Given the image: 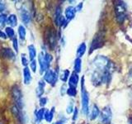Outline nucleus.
Listing matches in <instances>:
<instances>
[{
    "label": "nucleus",
    "instance_id": "25",
    "mask_svg": "<svg viewBox=\"0 0 132 124\" xmlns=\"http://www.w3.org/2000/svg\"><path fill=\"white\" fill-rule=\"evenodd\" d=\"M5 34H6L7 38H9V39H13L16 36L14 29L11 27H7L5 28Z\"/></svg>",
    "mask_w": 132,
    "mask_h": 124
},
{
    "label": "nucleus",
    "instance_id": "10",
    "mask_svg": "<svg viewBox=\"0 0 132 124\" xmlns=\"http://www.w3.org/2000/svg\"><path fill=\"white\" fill-rule=\"evenodd\" d=\"M20 16H21V20L22 22L28 26L29 24L31 23V16L30 14V12L27 9V8L23 6L20 10Z\"/></svg>",
    "mask_w": 132,
    "mask_h": 124
},
{
    "label": "nucleus",
    "instance_id": "9",
    "mask_svg": "<svg viewBox=\"0 0 132 124\" xmlns=\"http://www.w3.org/2000/svg\"><path fill=\"white\" fill-rule=\"evenodd\" d=\"M112 118V112L109 106L103 107L101 112V122L103 124H110Z\"/></svg>",
    "mask_w": 132,
    "mask_h": 124
},
{
    "label": "nucleus",
    "instance_id": "42",
    "mask_svg": "<svg viewBox=\"0 0 132 124\" xmlns=\"http://www.w3.org/2000/svg\"><path fill=\"white\" fill-rule=\"evenodd\" d=\"M87 124H89V123H87Z\"/></svg>",
    "mask_w": 132,
    "mask_h": 124
},
{
    "label": "nucleus",
    "instance_id": "16",
    "mask_svg": "<svg viewBox=\"0 0 132 124\" xmlns=\"http://www.w3.org/2000/svg\"><path fill=\"white\" fill-rule=\"evenodd\" d=\"M18 17H16V15H15L13 13H11L7 16V24L8 25V27H11L13 28L14 27L18 26Z\"/></svg>",
    "mask_w": 132,
    "mask_h": 124
},
{
    "label": "nucleus",
    "instance_id": "29",
    "mask_svg": "<svg viewBox=\"0 0 132 124\" xmlns=\"http://www.w3.org/2000/svg\"><path fill=\"white\" fill-rule=\"evenodd\" d=\"M21 63H22V65L24 66V67H27L28 64H30L29 63L27 57L26 56L25 54H22V56H21Z\"/></svg>",
    "mask_w": 132,
    "mask_h": 124
},
{
    "label": "nucleus",
    "instance_id": "23",
    "mask_svg": "<svg viewBox=\"0 0 132 124\" xmlns=\"http://www.w3.org/2000/svg\"><path fill=\"white\" fill-rule=\"evenodd\" d=\"M45 111H46V109H45V107H40V109L36 112V118L37 122H40L44 119Z\"/></svg>",
    "mask_w": 132,
    "mask_h": 124
},
{
    "label": "nucleus",
    "instance_id": "5",
    "mask_svg": "<svg viewBox=\"0 0 132 124\" xmlns=\"http://www.w3.org/2000/svg\"><path fill=\"white\" fill-rule=\"evenodd\" d=\"M105 36L103 34V32H98L97 33L95 36L93 37V39L90 45V48H89V55L92 54L94 51L101 48L103 47L104 45V41H105Z\"/></svg>",
    "mask_w": 132,
    "mask_h": 124
},
{
    "label": "nucleus",
    "instance_id": "12",
    "mask_svg": "<svg viewBox=\"0 0 132 124\" xmlns=\"http://www.w3.org/2000/svg\"><path fill=\"white\" fill-rule=\"evenodd\" d=\"M75 14H76V10L75 7L73 6H69L65 8L64 10V18L68 22H70L71 20H73L75 18Z\"/></svg>",
    "mask_w": 132,
    "mask_h": 124
},
{
    "label": "nucleus",
    "instance_id": "8",
    "mask_svg": "<svg viewBox=\"0 0 132 124\" xmlns=\"http://www.w3.org/2000/svg\"><path fill=\"white\" fill-rule=\"evenodd\" d=\"M43 80L45 81V83H48L51 86H55L56 82L58 80V73L57 71H55L51 69H49L44 73V78Z\"/></svg>",
    "mask_w": 132,
    "mask_h": 124
},
{
    "label": "nucleus",
    "instance_id": "28",
    "mask_svg": "<svg viewBox=\"0 0 132 124\" xmlns=\"http://www.w3.org/2000/svg\"><path fill=\"white\" fill-rule=\"evenodd\" d=\"M12 47H13V51L15 53H18V37L15 36L13 39H12Z\"/></svg>",
    "mask_w": 132,
    "mask_h": 124
},
{
    "label": "nucleus",
    "instance_id": "11",
    "mask_svg": "<svg viewBox=\"0 0 132 124\" xmlns=\"http://www.w3.org/2000/svg\"><path fill=\"white\" fill-rule=\"evenodd\" d=\"M0 56L6 60H13L16 57V54L13 50L9 47H3L0 49Z\"/></svg>",
    "mask_w": 132,
    "mask_h": 124
},
{
    "label": "nucleus",
    "instance_id": "26",
    "mask_svg": "<svg viewBox=\"0 0 132 124\" xmlns=\"http://www.w3.org/2000/svg\"><path fill=\"white\" fill-rule=\"evenodd\" d=\"M67 94L69 97H75L77 95V89L76 88H72V87H69L68 89H67Z\"/></svg>",
    "mask_w": 132,
    "mask_h": 124
},
{
    "label": "nucleus",
    "instance_id": "3",
    "mask_svg": "<svg viewBox=\"0 0 132 124\" xmlns=\"http://www.w3.org/2000/svg\"><path fill=\"white\" fill-rule=\"evenodd\" d=\"M81 103H82V112L84 115L89 113V94L85 88V79L82 77L81 80Z\"/></svg>",
    "mask_w": 132,
    "mask_h": 124
},
{
    "label": "nucleus",
    "instance_id": "27",
    "mask_svg": "<svg viewBox=\"0 0 132 124\" xmlns=\"http://www.w3.org/2000/svg\"><path fill=\"white\" fill-rule=\"evenodd\" d=\"M7 16L5 13H0V27H3L7 23Z\"/></svg>",
    "mask_w": 132,
    "mask_h": 124
},
{
    "label": "nucleus",
    "instance_id": "38",
    "mask_svg": "<svg viewBox=\"0 0 132 124\" xmlns=\"http://www.w3.org/2000/svg\"><path fill=\"white\" fill-rule=\"evenodd\" d=\"M130 79H132V68H130Z\"/></svg>",
    "mask_w": 132,
    "mask_h": 124
},
{
    "label": "nucleus",
    "instance_id": "19",
    "mask_svg": "<svg viewBox=\"0 0 132 124\" xmlns=\"http://www.w3.org/2000/svg\"><path fill=\"white\" fill-rule=\"evenodd\" d=\"M99 114H100V110H99L97 105L93 104L92 109H91L90 114H89V119L90 120H95L99 116Z\"/></svg>",
    "mask_w": 132,
    "mask_h": 124
},
{
    "label": "nucleus",
    "instance_id": "6",
    "mask_svg": "<svg viewBox=\"0 0 132 124\" xmlns=\"http://www.w3.org/2000/svg\"><path fill=\"white\" fill-rule=\"evenodd\" d=\"M12 97L15 102V105L22 110L24 107L22 93L18 85H13L12 88Z\"/></svg>",
    "mask_w": 132,
    "mask_h": 124
},
{
    "label": "nucleus",
    "instance_id": "32",
    "mask_svg": "<svg viewBox=\"0 0 132 124\" xmlns=\"http://www.w3.org/2000/svg\"><path fill=\"white\" fill-rule=\"evenodd\" d=\"M47 102H48V99L46 97H41L39 99V104L41 107H44L45 105H46Z\"/></svg>",
    "mask_w": 132,
    "mask_h": 124
},
{
    "label": "nucleus",
    "instance_id": "35",
    "mask_svg": "<svg viewBox=\"0 0 132 124\" xmlns=\"http://www.w3.org/2000/svg\"><path fill=\"white\" fill-rule=\"evenodd\" d=\"M6 3L3 1H0V13H3V12L6 10Z\"/></svg>",
    "mask_w": 132,
    "mask_h": 124
},
{
    "label": "nucleus",
    "instance_id": "14",
    "mask_svg": "<svg viewBox=\"0 0 132 124\" xmlns=\"http://www.w3.org/2000/svg\"><path fill=\"white\" fill-rule=\"evenodd\" d=\"M45 81L44 80H40L38 81V86L36 89V96L38 98H41L43 96V94L45 93Z\"/></svg>",
    "mask_w": 132,
    "mask_h": 124
},
{
    "label": "nucleus",
    "instance_id": "40",
    "mask_svg": "<svg viewBox=\"0 0 132 124\" xmlns=\"http://www.w3.org/2000/svg\"><path fill=\"white\" fill-rule=\"evenodd\" d=\"M128 124H132V117L130 118V120H129V122H128Z\"/></svg>",
    "mask_w": 132,
    "mask_h": 124
},
{
    "label": "nucleus",
    "instance_id": "20",
    "mask_svg": "<svg viewBox=\"0 0 132 124\" xmlns=\"http://www.w3.org/2000/svg\"><path fill=\"white\" fill-rule=\"evenodd\" d=\"M55 107H53L51 110H46L45 113V117L44 119L47 122H51L53 121L54 118V113H55Z\"/></svg>",
    "mask_w": 132,
    "mask_h": 124
},
{
    "label": "nucleus",
    "instance_id": "36",
    "mask_svg": "<svg viewBox=\"0 0 132 124\" xmlns=\"http://www.w3.org/2000/svg\"><path fill=\"white\" fill-rule=\"evenodd\" d=\"M82 7H84V3L81 2V3H78V5L75 7V10H76V12H80V11L82 9Z\"/></svg>",
    "mask_w": 132,
    "mask_h": 124
},
{
    "label": "nucleus",
    "instance_id": "37",
    "mask_svg": "<svg viewBox=\"0 0 132 124\" xmlns=\"http://www.w3.org/2000/svg\"><path fill=\"white\" fill-rule=\"evenodd\" d=\"M0 38H2V39H7V37L5 34V32H3L2 30H0Z\"/></svg>",
    "mask_w": 132,
    "mask_h": 124
},
{
    "label": "nucleus",
    "instance_id": "34",
    "mask_svg": "<svg viewBox=\"0 0 132 124\" xmlns=\"http://www.w3.org/2000/svg\"><path fill=\"white\" fill-rule=\"evenodd\" d=\"M78 109L77 107H74L73 112V118H72L73 121V122L76 121V120L78 119Z\"/></svg>",
    "mask_w": 132,
    "mask_h": 124
},
{
    "label": "nucleus",
    "instance_id": "31",
    "mask_svg": "<svg viewBox=\"0 0 132 124\" xmlns=\"http://www.w3.org/2000/svg\"><path fill=\"white\" fill-rule=\"evenodd\" d=\"M30 69H31V71L33 73H36V69H37V63H36V60H33L30 62Z\"/></svg>",
    "mask_w": 132,
    "mask_h": 124
},
{
    "label": "nucleus",
    "instance_id": "17",
    "mask_svg": "<svg viewBox=\"0 0 132 124\" xmlns=\"http://www.w3.org/2000/svg\"><path fill=\"white\" fill-rule=\"evenodd\" d=\"M27 50H28V55H29V60L30 61L36 60V48L33 44L29 45L27 47Z\"/></svg>",
    "mask_w": 132,
    "mask_h": 124
},
{
    "label": "nucleus",
    "instance_id": "1",
    "mask_svg": "<svg viewBox=\"0 0 132 124\" xmlns=\"http://www.w3.org/2000/svg\"><path fill=\"white\" fill-rule=\"evenodd\" d=\"M93 70L91 81L95 86L103 84H108L114 72V64L104 56H97L93 61Z\"/></svg>",
    "mask_w": 132,
    "mask_h": 124
},
{
    "label": "nucleus",
    "instance_id": "24",
    "mask_svg": "<svg viewBox=\"0 0 132 124\" xmlns=\"http://www.w3.org/2000/svg\"><path fill=\"white\" fill-rule=\"evenodd\" d=\"M70 76V71L69 69H64L60 74V79L61 81H63L64 83H66L69 80V78Z\"/></svg>",
    "mask_w": 132,
    "mask_h": 124
},
{
    "label": "nucleus",
    "instance_id": "2",
    "mask_svg": "<svg viewBox=\"0 0 132 124\" xmlns=\"http://www.w3.org/2000/svg\"><path fill=\"white\" fill-rule=\"evenodd\" d=\"M53 60V56L47 52L45 50H42L38 54V63L40 66V74H44L46 70L50 69L51 61Z\"/></svg>",
    "mask_w": 132,
    "mask_h": 124
},
{
    "label": "nucleus",
    "instance_id": "22",
    "mask_svg": "<svg viewBox=\"0 0 132 124\" xmlns=\"http://www.w3.org/2000/svg\"><path fill=\"white\" fill-rule=\"evenodd\" d=\"M18 36L21 41H24L26 39V36H27V30L26 27H25L23 25H19L18 29Z\"/></svg>",
    "mask_w": 132,
    "mask_h": 124
},
{
    "label": "nucleus",
    "instance_id": "39",
    "mask_svg": "<svg viewBox=\"0 0 132 124\" xmlns=\"http://www.w3.org/2000/svg\"><path fill=\"white\" fill-rule=\"evenodd\" d=\"M52 124H63V123L60 122V121H58V122H53Z\"/></svg>",
    "mask_w": 132,
    "mask_h": 124
},
{
    "label": "nucleus",
    "instance_id": "15",
    "mask_svg": "<svg viewBox=\"0 0 132 124\" xmlns=\"http://www.w3.org/2000/svg\"><path fill=\"white\" fill-rule=\"evenodd\" d=\"M32 80L31 77V69L30 68L27 67H24L23 69V81L25 84H30Z\"/></svg>",
    "mask_w": 132,
    "mask_h": 124
},
{
    "label": "nucleus",
    "instance_id": "4",
    "mask_svg": "<svg viewBox=\"0 0 132 124\" xmlns=\"http://www.w3.org/2000/svg\"><path fill=\"white\" fill-rule=\"evenodd\" d=\"M115 13L117 22H122L125 21L127 16V6L123 1H117L115 4Z\"/></svg>",
    "mask_w": 132,
    "mask_h": 124
},
{
    "label": "nucleus",
    "instance_id": "41",
    "mask_svg": "<svg viewBox=\"0 0 132 124\" xmlns=\"http://www.w3.org/2000/svg\"><path fill=\"white\" fill-rule=\"evenodd\" d=\"M72 124H76V123H75V122H73Z\"/></svg>",
    "mask_w": 132,
    "mask_h": 124
},
{
    "label": "nucleus",
    "instance_id": "30",
    "mask_svg": "<svg viewBox=\"0 0 132 124\" xmlns=\"http://www.w3.org/2000/svg\"><path fill=\"white\" fill-rule=\"evenodd\" d=\"M74 110V106H73V101H70L69 103L68 104L67 107H66V113L68 114L72 113Z\"/></svg>",
    "mask_w": 132,
    "mask_h": 124
},
{
    "label": "nucleus",
    "instance_id": "7",
    "mask_svg": "<svg viewBox=\"0 0 132 124\" xmlns=\"http://www.w3.org/2000/svg\"><path fill=\"white\" fill-rule=\"evenodd\" d=\"M45 37L47 41V44L49 45L50 49L54 50L55 48V45L57 43V35L55 30L52 27H48L45 32Z\"/></svg>",
    "mask_w": 132,
    "mask_h": 124
},
{
    "label": "nucleus",
    "instance_id": "33",
    "mask_svg": "<svg viewBox=\"0 0 132 124\" xmlns=\"http://www.w3.org/2000/svg\"><path fill=\"white\" fill-rule=\"evenodd\" d=\"M67 85H66L65 83H64V84H62V86L60 87V94L61 96H64V95L67 93Z\"/></svg>",
    "mask_w": 132,
    "mask_h": 124
},
{
    "label": "nucleus",
    "instance_id": "21",
    "mask_svg": "<svg viewBox=\"0 0 132 124\" xmlns=\"http://www.w3.org/2000/svg\"><path fill=\"white\" fill-rule=\"evenodd\" d=\"M73 69L74 72L78 74L81 72L82 70V60L81 58H77L74 60V63H73Z\"/></svg>",
    "mask_w": 132,
    "mask_h": 124
},
{
    "label": "nucleus",
    "instance_id": "13",
    "mask_svg": "<svg viewBox=\"0 0 132 124\" xmlns=\"http://www.w3.org/2000/svg\"><path fill=\"white\" fill-rule=\"evenodd\" d=\"M78 82H79V76H78V74L73 72L69 78V86L72 87V88H77V86L78 84Z\"/></svg>",
    "mask_w": 132,
    "mask_h": 124
},
{
    "label": "nucleus",
    "instance_id": "18",
    "mask_svg": "<svg viewBox=\"0 0 132 124\" xmlns=\"http://www.w3.org/2000/svg\"><path fill=\"white\" fill-rule=\"evenodd\" d=\"M87 50V45L85 42H82L77 48V51H76V56L77 58H82L84 56V55L86 52Z\"/></svg>",
    "mask_w": 132,
    "mask_h": 124
}]
</instances>
